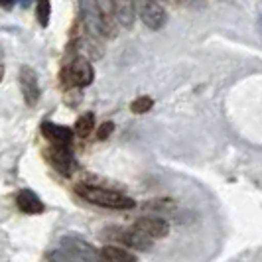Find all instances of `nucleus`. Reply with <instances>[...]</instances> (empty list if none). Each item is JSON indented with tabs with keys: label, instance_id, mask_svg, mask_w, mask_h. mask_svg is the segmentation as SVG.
Masks as SVG:
<instances>
[{
	"label": "nucleus",
	"instance_id": "nucleus-1",
	"mask_svg": "<svg viewBox=\"0 0 262 262\" xmlns=\"http://www.w3.org/2000/svg\"><path fill=\"white\" fill-rule=\"evenodd\" d=\"M79 12L85 30L95 38H111L115 34L113 20L106 16L99 0H79Z\"/></svg>",
	"mask_w": 262,
	"mask_h": 262
},
{
	"label": "nucleus",
	"instance_id": "nucleus-2",
	"mask_svg": "<svg viewBox=\"0 0 262 262\" xmlns=\"http://www.w3.org/2000/svg\"><path fill=\"white\" fill-rule=\"evenodd\" d=\"M79 195L87 199L89 203H95L99 207H108V209H132L136 203L134 199L124 193H118L113 189H103V187H93V185H77L75 187Z\"/></svg>",
	"mask_w": 262,
	"mask_h": 262
},
{
	"label": "nucleus",
	"instance_id": "nucleus-3",
	"mask_svg": "<svg viewBox=\"0 0 262 262\" xmlns=\"http://www.w3.org/2000/svg\"><path fill=\"white\" fill-rule=\"evenodd\" d=\"M61 79L71 87H87L91 85L95 79V69H93L91 61L85 57H75L69 66L63 69Z\"/></svg>",
	"mask_w": 262,
	"mask_h": 262
},
{
	"label": "nucleus",
	"instance_id": "nucleus-4",
	"mask_svg": "<svg viewBox=\"0 0 262 262\" xmlns=\"http://www.w3.org/2000/svg\"><path fill=\"white\" fill-rule=\"evenodd\" d=\"M59 247L61 249H67L69 252L77 254L81 260L85 262H105L101 250H97L93 245H89L87 241H83L81 236L77 235H67L59 241Z\"/></svg>",
	"mask_w": 262,
	"mask_h": 262
},
{
	"label": "nucleus",
	"instance_id": "nucleus-5",
	"mask_svg": "<svg viewBox=\"0 0 262 262\" xmlns=\"http://www.w3.org/2000/svg\"><path fill=\"white\" fill-rule=\"evenodd\" d=\"M108 238H113V241H118V243H122V245H126V247H130V249H136V250H150L152 249V238L142 233V231H138L136 227L134 229H128V231H122V229H115V231H106L105 233Z\"/></svg>",
	"mask_w": 262,
	"mask_h": 262
},
{
	"label": "nucleus",
	"instance_id": "nucleus-6",
	"mask_svg": "<svg viewBox=\"0 0 262 262\" xmlns=\"http://www.w3.org/2000/svg\"><path fill=\"white\" fill-rule=\"evenodd\" d=\"M140 20L144 22L146 28L158 32L166 26L168 16H166V10L162 8L160 0H142L140 2Z\"/></svg>",
	"mask_w": 262,
	"mask_h": 262
},
{
	"label": "nucleus",
	"instance_id": "nucleus-7",
	"mask_svg": "<svg viewBox=\"0 0 262 262\" xmlns=\"http://www.w3.org/2000/svg\"><path fill=\"white\" fill-rule=\"evenodd\" d=\"M48 158H50L53 168L67 178L77 170V162H75L73 152L69 150V144H53V148L48 152Z\"/></svg>",
	"mask_w": 262,
	"mask_h": 262
},
{
	"label": "nucleus",
	"instance_id": "nucleus-8",
	"mask_svg": "<svg viewBox=\"0 0 262 262\" xmlns=\"http://www.w3.org/2000/svg\"><path fill=\"white\" fill-rule=\"evenodd\" d=\"M20 89H22V95H24V101L26 105L36 106L39 101V83H38V75L32 67L24 66L20 69Z\"/></svg>",
	"mask_w": 262,
	"mask_h": 262
},
{
	"label": "nucleus",
	"instance_id": "nucleus-9",
	"mask_svg": "<svg viewBox=\"0 0 262 262\" xmlns=\"http://www.w3.org/2000/svg\"><path fill=\"white\" fill-rule=\"evenodd\" d=\"M106 4L117 24L124 28H130L134 24V18H136L134 0H106Z\"/></svg>",
	"mask_w": 262,
	"mask_h": 262
},
{
	"label": "nucleus",
	"instance_id": "nucleus-10",
	"mask_svg": "<svg viewBox=\"0 0 262 262\" xmlns=\"http://www.w3.org/2000/svg\"><path fill=\"white\" fill-rule=\"evenodd\" d=\"M134 227H136L138 231L146 233L150 238H164V236H168V233H170V225L166 223L164 219H160V217H150V215L136 219Z\"/></svg>",
	"mask_w": 262,
	"mask_h": 262
},
{
	"label": "nucleus",
	"instance_id": "nucleus-11",
	"mask_svg": "<svg viewBox=\"0 0 262 262\" xmlns=\"http://www.w3.org/2000/svg\"><path fill=\"white\" fill-rule=\"evenodd\" d=\"M41 134L52 140L53 144H71L73 140V130L61 126V124H53V122H41Z\"/></svg>",
	"mask_w": 262,
	"mask_h": 262
},
{
	"label": "nucleus",
	"instance_id": "nucleus-12",
	"mask_svg": "<svg viewBox=\"0 0 262 262\" xmlns=\"http://www.w3.org/2000/svg\"><path fill=\"white\" fill-rule=\"evenodd\" d=\"M16 205L20 207V211H24L28 215H39L43 213V201L39 199L32 189H22L18 195H16Z\"/></svg>",
	"mask_w": 262,
	"mask_h": 262
},
{
	"label": "nucleus",
	"instance_id": "nucleus-13",
	"mask_svg": "<svg viewBox=\"0 0 262 262\" xmlns=\"http://www.w3.org/2000/svg\"><path fill=\"white\" fill-rule=\"evenodd\" d=\"M105 262H136V256L128 252V250L120 249V247H115V245H106L101 250Z\"/></svg>",
	"mask_w": 262,
	"mask_h": 262
},
{
	"label": "nucleus",
	"instance_id": "nucleus-14",
	"mask_svg": "<svg viewBox=\"0 0 262 262\" xmlns=\"http://www.w3.org/2000/svg\"><path fill=\"white\" fill-rule=\"evenodd\" d=\"M93 126H95V117H93L91 113L81 115V117L77 118V122H75V134L81 136V138H85V136H89V132L93 130Z\"/></svg>",
	"mask_w": 262,
	"mask_h": 262
},
{
	"label": "nucleus",
	"instance_id": "nucleus-15",
	"mask_svg": "<svg viewBox=\"0 0 262 262\" xmlns=\"http://www.w3.org/2000/svg\"><path fill=\"white\" fill-rule=\"evenodd\" d=\"M48 260L50 262H85V260H81L77 254L69 252L67 249H61V247L57 250H52V252L48 254Z\"/></svg>",
	"mask_w": 262,
	"mask_h": 262
},
{
	"label": "nucleus",
	"instance_id": "nucleus-16",
	"mask_svg": "<svg viewBox=\"0 0 262 262\" xmlns=\"http://www.w3.org/2000/svg\"><path fill=\"white\" fill-rule=\"evenodd\" d=\"M152 106H154V101L144 95V97H138L136 101H132L130 111L132 113H136V115H144V113H148V111H152Z\"/></svg>",
	"mask_w": 262,
	"mask_h": 262
},
{
	"label": "nucleus",
	"instance_id": "nucleus-17",
	"mask_svg": "<svg viewBox=\"0 0 262 262\" xmlns=\"http://www.w3.org/2000/svg\"><path fill=\"white\" fill-rule=\"evenodd\" d=\"M38 22L46 28L50 24V16H52V4L50 0H38Z\"/></svg>",
	"mask_w": 262,
	"mask_h": 262
},
{
	"label": "nucleus",
	"instance_id": "nucleus-18",
	"mask_svg": "<svg viewBox=\"0 0 262 262\" xmlns=\"http://www.w3.org/2000/svg\"><path fill=\"white\" fill-rule=\"evenodd\" d=\"M115 130V124L113 122H105V124H101L99 126V132H97V136H99V140H106L111 134Z\"/></svg>",
	"mask_w": 262,
	"mask_h": 262
},
{
	"label": "nucleus",
	"instance_id": "nucleus-19",
	"mask_svg": "<svg viewBox=\"0 0 262 262\" xmlns=\"http://www.w3.org/2000/svg\"><path fill=\"white\" fill-rule=\"evenodd\" d=\"M0 6H2L4 10H10L14 6V0H0Z\"/></svg>",
	"mask_w": 262,
	"mask_h": 262
},
{
	"label": "nucleus",
	"instance_id": "nucleus-20",
	"mask_svg": "<svg viewBox=\"0 0 262 262\" xmlns=\"http://www.w3.org/2000/svg\"><path fill=\"white\" fill-rule=\"evenodd\" d=\"M184 2L189 6H203L205 4V0H184Z\"/></svg>",
	"mask_w": 262,
	"mask_h": 262
},
{
	"label": "nucleus",
	"instance_id": "nucleus-21",
	"mask_svg": "<svg viewBox=\"0 0 262 262\" xmlns=\"http://www.w3.org/2000/svg\"><path fill=\"white\" fill-rule=\"evenodd\" d=\"M2 75H4V67L0 66V81H2Z\"/></svg>",
	"mask_w": 262,
	"mask_h": 262
}]
</instances>
